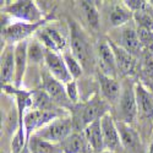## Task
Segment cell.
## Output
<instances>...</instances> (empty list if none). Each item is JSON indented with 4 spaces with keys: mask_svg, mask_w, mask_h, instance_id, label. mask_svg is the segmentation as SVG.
Wrapping results in <instances>:
<instances>
[{
    "mask_svg": "<svg viewBox=\"0 0 153 153\" xmlns=\"http://www.w3.org/2000/svg\"><path fill=\"white\" fill-rule=\"evenodd\" d=\"M44 61L47 64L50 74H52V76L58 81H60L61 83L62 82L68 83L74 80L66 68V64L64 61V59L60 55H58L55 52H50V50L45 52Z\"/></svg>",
    "mask_w": 153,
    "mask_h": 153,
    "instance_id": "obj_6",
    "label": "cell"
},
{
    "mask_svg": "<svg viewBox=\"0 0 153 153\" xmlns=\"http://www.w3.org/2000/svg\"><path fill=\"white\" fill-rule=\"evenodd\" d=\"M111 50L115 56V61H117V66L118 69L125 74V75H130L135 71L136 68V59L134 58V55L131 53H129L126 49H124L121 45H118L115 43H113L111 41H108Z\"/></svg>",
    "mask_w": 153,
    "mask_h": 153,
    "instance_id": "obj_7",
    "label": "cell"
},
{
    "mask_svg": "<svg viewBox=\"0 0 153 153\" xmlns=\"http://www.w3.org/2000/svg\"><path fill=\"white\" fill-rule=\"evenodd\" d=\"M71 48H72V55L79 60V62L86 64L87 59H88V49H87V44L83 41V38L76 32H72V37H71Z\"/></svg>",
    "mask_w": 153,
    "mask_h": 153,
    "instance_id": "obj_21",
    "label": "cell"
},
{
    "mask_svg": "<svg viewBox=\"0 0 153 153\" xmlns=\"http://www.w3.org/2000/svg\"><path fill=\"white\" fill-rule=\"evenodd\" d=\"M99 109H100L99 103H94V102L93 103H90L86 107V109L83 111V115H82V119H83V123H85L86 126L88 124L93 123L94 120H98V119L102 118Z\"/></svg>",
    "mask_w": 153,
    "mask_h": 153,
    "instance_id": "obj_25",
    "label": "cell"
},
{
    "mask_svg": "<svg viewBox=\"0 0 153 153\" xmlns=\"http://www.w3.org/2000/svg\"><path fill=\"white\" fill-rule=\"evenodd\" d=\"M134 19L137 22L138 27H142V28H146V30L153 32V16L149 12H147L146 10L134 12Z\"/></svg>",
    "mask_w": 153,
    "mask_h": 153,
    "instance_id": "obj_26",
    "label": "cell"
},
{
    "mask_svg": "<svg viewBox=\"0 0 153 153\" xmlns=\"http://www.w3.org/2000/svg\"><path fill=\"white\" fill-rule=\"evenodd\" d=\"M81 7L85 12V16L88 23L92 27L97 28L99 26V12L93 1H81Z\"/></svg>",
    "mask_w": 153,
    "mask_h": 153,
    "instance_id": "obj_23",
    "label": "cell"
},
{
    "mask_svg": "<svg viewBox=\"0 0 153 153\" xmlns=\"http://www.w3.org/2000/svg\"><path fill=\"white\" fill-rule=\"evenodd\" d=\"M143 69L149 75L153 76V53L147 52L143 59Z\"/></svg>",
    "mask_w": 153,
    "mask_h": 153,
    "instance_id": "obj_30",
    "label": "cell"
},
{
    "mask_svg": "<svg viewBox=\"0 0 153 153\" xmlns=\"http://www.w3.org/2000/svg\"><path fill=\"white\" fill-rule=\"evenodd\" d=\"M120 108H121V114H123L125 123H131L135 120L137 113H138L135 91L126 90L124 92V94L121 96V99H120Z\"/></svg>",
    "mask_w": 153,
    "mask_h": 153,
    "instance_id": "obj_14",
    "label": "cell"
},
{
    "mask_svg": "<svg viewBox=\"0 0 153 153\" xmlns=\"http://www.w3.org/2000/svg\"><path fill=\"white\" fill-rule=\"evenodd\" d=\"M58 118L59 117L56 113H54L53 110H48V109H33L28 111L23 118V124H25V130H26L27 138H30L34 131L38 132L41 129L45 127L47 125H49Z\"/></svg>",
    "mask_w": 153,
    "mask_h": 153,
    "instance_id": "obj_2",
    "label": "cell"
},
{
    "mask_svg": "<svg viewBox=\"0 0 153 153\" xmlns=\"http://www.w3.org/2000/svg\"><path fill=\"white\" fill-rule=\"evenodd\" d=\"M134 91H135L138 113L146 118L153 119V96H152V93L143 85L138 83V82L135 85Z\"/></svg>",
    "mask_w": 153,
    "mask_h": 153,
    "instance_id": "obj_9",
    "label": "cell"
},
{
    "mask_svg": "<svg viewBox=\"0 0 153 153\" xmlns=\"http://www.w3.org/2000/svg\"><path fill=\"white\" fill-rule=\"evenodd\" d=\"M100 127H102V134H103L104 140V146L108 151H117L120 145V135L117 127V121H114L111 114L109 111H105L100 118Z\"/></svg>",
    "mask_w": 153,
    "mask_h": 153,
    "instance_id": "obj_5",
    "label": "cell"
},
{
    "mask_svg": "<svg viewBox=\"0 0 153 153\" xmlns=\"http://www.w3.org/2000/svg\"><path fill=\"white\" fill-rule=\"evenodd\" d=\"M121 47L124 49H126L129 53H131L132 55L138 53L140 50L142 49V44H141V41H140V38H138L137 30H135L132 27H129V26L123 30Z\"/></svg>",
    "mask_w": 153,
    "mask_h": 153,
    "instance_id": "obj_16",
    "label": "cell"
},
{
    "mask_svg": "<svg viewBox=\"0 0 153 153\" xmlns=\"http://www.w3.org/2000/svg\"><path fill=\"white\" fill-rule=\"evenodd\" d=\"M99 153H114V152H111V151H102V152H99Z\"/></svg>",
    "mask_w": 153,
    "mask_h": 153,
    "instance_id": "obj_32",
    "label": "cell"
},
{
    "mask_svg": "<svg viewBox=\"0 0 153 153\" xmlns=\"http://www.w3.org/2000/svg\"><path fill=\"white\" fill-rule=\"evenodd\" d=\"M26 130H25V124H23V120H22V117L20 114V120H19V129L12 138V142H11V152L12 153H21L23 147H25V143H26V140H27V136L25 135Z\"/></svg>",
    "mask_w": 153,
    "mask_h": 153,
    "instance_id": "obj_22",
    "label": "cell"
},
{
    "mask_svg": "<svg viewBox=\"0 0 153 153\" xmlns=\"http://www.w3.org/2000/svg\"><path fill=\"white\" fill-rule=\"evenodd\" d=\"M131 19H134V12L125 4H115L110 12V23L113 27H121L127 25Z\"/></svg>",
    "mask_w": 153,
    "mask_h": 153,
    "instance_id": "obj_18",
    "label": "cell"
},
{
    "mask_svg": "<svg viewBox=\"0 0 153 153\" xmlns=\"http://www.w3.org/2000/svg\"><path fill=\"white\" fill-rule=\"evenodd\" d=\"M27 54H28V59H31L33 62H41L42 59H44V56H45V53L43 52L42 47L37 42L28 44Z\"/></svg>",
    "mask_w": 153,
    "mask_h": 153,
    "instance_id": "obj_27",
    "label": "cell"
},
{
    "mask_svg": "<svg viewBox=\"0 0 153 153\" xmlns=\"http://www.w3.org/2000/svg\"><path fill=\"white\" fill-rule=\"evenodd\" d=\"M47 22V19H43L39 22H34V23H30V22H16L12 23L10 26H7L4 31H3V36L7 42L11 43H20L26 41V38L30 37L32 33L38 32L39 28Z\"/></svg>",
    "mask_w": 153,
    "mask_h": 153,
    "instance_id": "obj_3",
    "label": "cell"
},
{
    "mask_svg": "<svg viewBox=\"0 0 153 153\" xmlns=\"http://www.w3.org/2000/svg\"><path fill=\"white\" fill-rule=\"evenodd\" d=\"M15 81V48L6 47L1 54V83L6 86Z\"/></svg>",
    "mask_w": 153,
    "mask_h": 153,
    "instance_id": "obj_13",
    "label": "cell"
},
{
    "mask_svg": "<svg viewBox=\"0 0 153 153\" xmlns=\"http://www.w3.org/2000/svg\"><path fill=\"white\" fill-rule=\"evenodd\" d=\"M83 135L86 137V141L96 153H99L105 149L104 146V140L103 134H102V127H100V119L94 120L93 123L88 124L85 127Z\"/></svg>",
    "mask_w": 153,
    "mask_h": 153,
    "instance_id": "obj_10",
    "label": "cell"
},
{
    "mask_svg": "<svg viewBox=\"0 0 153 153\" xmlns=\"http://www.w3.org/2000/svg\"><path fill=\"white\" fill-rule=\"evenodd\" d=\"M28 43L26 41L20 42L15 47V86L20 87L25 76V71H26V65H27V59H28Z\"/></svg>",
    "mask_w": 153,
    "mask_h": 153,
    "instance_id": "obj_11",
    "label": "cell"
},
{
    "mask_svg": "<svg viewBox=\"0 0 153 153\" xmlns=\"http://www.w3.org/2000/svg\"><path fill=\"white\" fill-rule=\"evenodd\" d=\"M44 91L49 96L50 99H54L55 102H59V103H64V102H66V99H69L66 94V90L64 88L62 83L58 81L56 79H54L53 76L45 77Z\"/></svg>",
    "mask_w": 153,
    "mask_h": 153,
    "instance_id": "obj_15",
    "label": "cell"
},
{
    "mask_svg": "<svg viewBox=\"0 0 153 153\" xmlns=\"http://www.w3.org/2000/svg\"><path fill=\"white\" fill-rule=\"evenodd\" d=\"M72 120L70 118H58L36 134L43 142L61 143L72 132Z\"/></svg>",
    "mask_w": 153,
    "mask_h": 153,
    "instance_id": "obj_1",
    "label": "cell"
},
{
    "mask_svg": "<svg viewBox=\"0 0 153 153\" xmlns=\"http://www.w3.org/2000/svg\"><path fill=\"white\" fill-rule=\"evenodd\" d=\"M86 143L87 141L83 134L72 132L61 142V149L64 153H83Z\"/></svg>",
    "mask_w": 153,
    "mask_h": 153,
    "instance_id": "obj_19",
    "label": "cell"
},
{
    "mask_svg": "<svg viewBox=\"0 0 153 153\" xmlns=\"http://www.w3.org/2000/svg\"><path fill=\"white\" fill-rule=\"evenodd\" d=\"M65 90H66V94H68V97H69V99L71 102L75 103V102L79 100V90H77V85H76L75 80H72V81L66 83Z\"/></svg>",
    "mask_w": 153,
    "mask_h": 153,
    "instance_id": "obj_28",
    "label": "cell"
},
{
    "mask_svg": "<svg viewBox=\"0 0 153 153\" xmlns=\"http://www.w3.org/2000/svg\"><path fill=\"white\" fill-rule=\"evenodd\" d=\"M98 59H99V65L103 70V74L110 77H114L115 71L118 69L115 56L111 50V47L109 42H102L98 44Z\"/></svg>",
    "mask_w": 153,
    "mask_h": 153,
    "instance_id": "obj_8",
    "label": "cell"
},
{
    "mask_svg": "<svg viewBox=\"0 0 153 153\" xmlns=\"http://www.w3.org/2000/svg\"><path fill=\"white\" fill-rule=\"evenodd\" d=\"M121 145L126 148H135L138 143V136L132 127L125 121H117Z\"/></svg>",
    "mask_w": 153,
    "mask_h": 153,
    "instance_id": "obj_20",
    "label": "cell"
},
{
    "mask_svg": "<svg viewBox=\"0 0 153 153\" xmlns=\"http://www.w3.org/2000/svg\"><path fill=\"white\" fill-rule=\"evenodd\" d=\"M62 59L66 64V68H68V70H69V72L71 75V77L74 80L80 77V76L82 75V65L79 62V60L76 59L72 54H69V53L64 54Z\"/></svg>",
    "mask_w": 153,
    "mask_h": 153,
    "instance_id": "obj_24",
    "label": "cell"
},
{
    "mask_svg": "<svg viewBox=\"0 0 153 153\" xmlns=\"http://www.w3.org/2000/svg\"><path fill=\"white\" fill-rule=\"evenodd\" d=\"M38 38L50 52H59L66 45L65 38L54 28H43L38 31Z\"/></svg>",
    "mask_w": 153,
    "mask_h": 153,
    "instance_id": "obj_12",
    "label": "cell"
},
{
    "mask_svg": "<svg viewBox=\"0 0 153 153\" xmlns=\"http://www.w3.org/2000/svg\"><path fill=\"white\" fill-rule=\"evenodd\" d=\"M99 82L103 96L110 102H117L120 97V85L115 81V79L102 74L99 75Z\"/></svg>",
    "mask_w": 153,
    "mask_h": 153,
    "instance_id": "obj_17",
    "label": "cell"
},
{
    "mask_svg": "<svg viewBox=\"0 0 153 153\" xmlns=\"http://www.w3.org/2000/svg\"><path fill=\"white\" fill-rule=\"evenodd\" d=\"M124 4L131 11H135V12L142 11L147 6V3L143 1V0H126V1H124Z\"/></svg>",
    "mask_w": 153,
    "mask_h": 153,
    "instance_id": "obj_29",
    "label": "cell"
},
{
    "mask_svg": "<svg viewBox=\"0 0 153 153\" xmlns=\"http://www.w3.org/2000/svg\"><path fill=\"white\" fill-rule=\"evenodd\" d=\"M148 153H153V143L149 146V148H148Z\"/></svg>",
    "mask_w": 153,
    "mask_h": 153,
    "instance_id": "obj_31",
    "label": "cell"
},
{
    "mask_svg": "<svg viewBox=\"0 0 153 153\" xmlns=\"http://www.w3.org/2000/svg\"><path fill=\"white\" fill-rule=\"evenodd\" d=\"M5 11L23 22L34 23L42 21V12L33 1H16L9 5Z\"/></svg>",
    "mask_w": 153,
    "mask_h": 153,
    "instance_id": "obj_4",
    "label": "cell"
}]
</instances>
